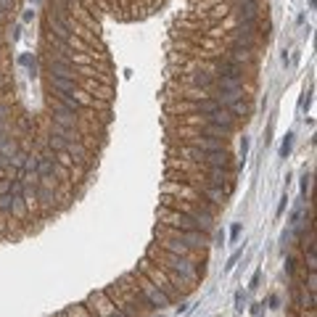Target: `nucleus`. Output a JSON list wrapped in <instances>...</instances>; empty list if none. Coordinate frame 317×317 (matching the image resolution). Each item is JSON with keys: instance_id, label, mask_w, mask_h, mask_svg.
<instances>
[{"instance_id": "26", "label": "nucleus", "mask_w": 317, "mask_h": 317, "mask_svg": "<svg viewBox=\"0 0 317 317\" xmlns=\"http://www.w3.org/2000/svg\"><path fill=\"white\" fill-rule=\"evenodd\" d=\"M0 119H8V106L5 103H0Z\"/></svg>"}, {"instance_id": "5", "label": "nucleus", "mask_w": 317, "mask_h": 317, "mask_svg": "<svg viewBox=\"0 0 317 317\" xmlns=\"http://www.w3.org/2000/svg\"><path fill=\"white\" fill-rule=\"evenodd\" d=\"M214 77H219V80H235V82H241L243 80V66L238 61H230V58H219L217 66H214Z\"/></svg>"}, {"instance_id": "19", "label": "nucleus", "mask_w": 317, "mask_h": 317, "mask_svg": "<svg viewBox=\"0 0 317 317\" xmlns=\"http://www.w3.org/2000/svg\"><path fill=\"white\" fill-rule=\"evenodd\" d=\"M63 312H66V317H93V315L87 312L85 304H74V307H66Z\"/></svg>"}, {"instance_id": "27", "label": "nucleus", "mask_w": 317, "mask_h": 317, "mask_svg": "<svg viewBox=\"0 0 317 317\" xmlns=\"http://www.w3.org/2000/svg\"><path fill=\"white\" fill-rule=\"evenodd\" d=\"M246 153H249V140L243 138V143H241V156L246 159Z\"/></svg>"}, {"instance_id": "24", "label": "nucleus", "mask_w": 317, "mask_h": 317, "mask_svg": "<svg viewBox=\"0 0 317 317\" xmlns=\"http://www.w3.org/2000/svg\"><path fill=\"white\" fill-rule=\"evenodd\" d=\"M0 193H11V180L0 177Z\"/></svg>"}, {"instance_id": "30", "label": "nucleus", "mask_w": 317, "mask_h": 317, "mask_svg": "<svg viewBox=\"0 0 317 317\" xmlns=\"http://www.w3.org/2000/svg\"><path fill=\"white\" fill-rule=\"evenodd\" d=\"M56 317H66V312H61V315H56Z\"/></svg>"}, {"instance_id": "28", "label": "nucleus", "mask_w": 317, "mask_h": 317, "mask_svg": "<svg viewBox=\"0 0 317 317\" xmlns=\"http://www.w3.org/2000/svg\"><path fill=\"white\" fill-rule=\"evenodd\" d=\"M230 235H232V238H238V235H241V225H232V230H230Z\"/></svg>"}, {"instance_id": "8", "label": "nucleus", "mask_w": 317, "mask_h": 317, "mask_svg": "<svg viewBox=\"0 0 317 317\" xmlns=\"http://www.w3.org/2000/svg\"><path fill=\"white\" fill-rule=\"evenodd\" d=\"M50 90H53L56 95H77V93H80V85H77V80L50 77Z\"/></svg>"}, {"instance_id": "13", "label": "nucleus", "mask_w": 317, "mask_h": 317, "mask_svg": "<svg viewBox=\"0 0 317 317\" xmlns=\"http://www.w3.org/2000/svg\"><path fill=\"white\" fill-rule=\"evenodd\" d=\"M256 27H259V16L256 19H241V27L235 29V35L241 37V40H249V37L256 32Z\"/></svg>"}, {"instance_id": "25", "label": "nucleus", "mask_w": 317, "mask_h": 317, "mask_svg": "<svg viewBox=\"0 0 317 317\" xmlns=\"http://www.w3.org/2000/svg\"><path fill=\"white\" fill-rule=\"evenodd\" d=\"M241 254H243V251H238V254H232V256H230V262H228V270H230V267H232V264H235L238 259H241Z\"/></svg>"}, {"instance_id": "11", "label": "nucleus", "mask_w": 317, "mask_h": 317, "mask_svg": "<svg viewBox=\"0 0 317 317\" xmlns=\"http://www.w3.org/2000/svg\"><path fill=\"white\" fill-rule=\"evenodd\" d=\"M72 143L74 140H66V138H61V135H53V132L48 135V151L58 153V156H66V151H69Z\"/></svg>"}, {"instance_id": "20", "label": "nucleus", "mask_w": 317, "mask_h": 317, "mask_svg": "<svg viewBox=\"0 0 317 317\" xmlns=\"http://www.w3.org/2000/svg\"><path fill=\"white\" fill-rule=\"evenodd\" d=\"M11 209H14V196L11 193H0V211L11 214Z\"/></svg>"}, {"instance_id": "12", "label": "nucleus", "mask_w": 317, "mask_h": 317, "mask_svg": "<svg viewBox=\"0 0 317 317\" xmlns=\"http://www.w3.org/2000/svg\"><path fill=\"white\" fill-rule=\"evenodd\" d=\"M259 0H241L238 3V8H235V14L241 16V19H256L259 16Z\"/></svg>"}, {"instance_id": "6", "label": "nucleus", "mask_w": 317, "mask_h": 317, "mask_svg": "<svg viewBox=\"0 0 317 317\" xmlns=\"http://www.w3.org/2000/svg\"><path fill=\"white\" fill-rule=\"evenodd\" d=\"M48 29H50V35H53V40H61V42H69L72 40V27H69V21L63 16H53V14H48Z\"/></svg>"}, {"instance_id": "18", "label": "nucleus", "mask_w": 317, "mask_h": 317, "mask_svg": "<svg viewBox=\"0 0 317 317\" xmlns=\"http://www.w3.org/2000/svg\"><path fill=\"white\" fill-rule=\"evenodd\" d=\"M214 82H217V77H214V74H206V72L193 74V85L201 87V90H211V87H214Z\"/></svg>"}, {"instance_id": "17", "label": "nucleus", "mask_w": 317, "mask_h": 317, "mask_svg": "<svg viewBox=\"0 0 317 317\" xmlns=\"http://www.w3.org/2000/svg\"><path fill=\"white\" fill-rule=\"evenodd\" d=\"M230 53L235 56V58H246V56L254 53V42H251V40H241V37H238V42H232Z\"/></svg>"}, {"instance_id": "1", "label": "nucleus", "mask_w": 317, "mask_h": 317, "mask_svg": "<svg viewBox=\"0 0 317 317\" xmlns=\"http://www.w3.org/2000/svg\"><path fill=\"white\" fill-rule=\"evenodd\" d=\"M151 254L153 256H159L161 262V267L164 270H172V273H177V275H185L188 280H196L198 277V270H196V264L190 262V256H185V254H169V251H159L156 249H151Z\"/></svg>"}, {"instance_id": "10", "label": "nucleus", "mask_w": 317, "mask_h": 317, "mask_svg": "<svg viewBox=\"0 0 317 317\" xmlns=\"http://www.w3.org/2000/svg\"><path fill=\"white\" fill-rule=\"evenodd\" d=\"M35 201H40L42 206H53V204L58 201V196H56L53 185H42V183H37V190H35Z\"/></svg>"}, {"instance_id": "14", "label": "nucleus", "mask_w": 317, "mask_h": 317, "mask_svg": "<svg viewBox=\"0 0 317 317\" xmlns=\"http://www.w3.org/2000/svg\"><path fill=\"white\" fill-rule=\"evenodd\" d=\"M201 188V196H206V201L209 204H225V198H228V193L225 190H219V188H209V185H198Z\"/></svg>"}, {"instance_id": "4", "label": "nucleus", "mask_w": 317, "mask_h": 317, "mask_svg": "<svg viewBox=\"0 0 317 317\" xmlns=\"http://www.w3.org/2000/svg\"><path fill=\"white\" fill-rule=\"evenodd\" d=\"M48 72L50 77H61V80H77V66L72 61H66V58H61V56H50V61H48Z\"/></svg>"}, {"instance_id": "2", "label": "nucleus", "mask_w": 317, "mask_h": 317, "mask_svg": "<svg viewBox=\"0 0 317 317\" xmlns=\"http://www.w3.org/2000/svg\"><path fill=\"white\" fill-rule=\"evenodd\" d=\"M85 307H87V312L93 315V317H125L119 309L114 307V301L108 299L103 291H98V294H90L87 301H85Z\"/></svg>"}, {"instance_id": "9", "label": "nucleus", "mask_w": 317, "mask_h": 317, "mask_svg": "<svg viewBox=\"0 0 317 317\" xmlns=\"http://www.w3.org/2000/svg\"><path fill=\"white\" fill-rule=\"evenodd\" d=\"M53 125H61V127H77V114L63 108L61 103H53Z\"/></svg>"}, {"instance_id": "3", "label": "nucleus", "mask_w": 317, "mask_h": 317, "mask_svg": "<svg viewBox=\"0 0 317 317\" xmlns=\"http://www.w3.org/2000/svg\"><path fill=\"white\" fill-rule=\"evenodd\" d=\"M138 283H140V288H138V286H135V288L140 291V296H143V299H146L148 304H151L153 309H164V307H169V301H172V299H169V296H167L161 288L153 286L151 280H146L143 275H138Z\"/></svg>"}, {"instance_id": "21", "label": "nucleus", "mask_w": 317, "mask_h": 317, "mask_svg": "<svg viewBox=\"0 0 317 317\" xmlns=\"http://www.w3.org/2000/svg\"><path fill=\"white\" fill-rule=\"evenodd\" d=\"M19 61H21V66H29L32 72L37 69V61H35V56H29V53H21L19 56Z\"/></svg>"}, {"instance_id": "22", "label": "nucleus", "mask_w": 317, "mask_h": 317, "mask_svg": "<svg viewBox=\"0 0 317 317\" xmlns=\"http://www.w3.org/2000/svg\"><path fill=\"white\" fill-rule=\"evenodd\" d=\"M291 148H294V135H286V140H283V146H280V156L283 159L291 153Z\"/></svg>"}, {"instance_id": "23", "label": "nucleus", "mask_w": 317, "mask_h": 317, "mask_svg": "<svg viewBox=\"0 0 317 317\" xmlns=\"http://www.w3.org/2000/svg\"><path fill=\"white\" fill-rule=\"evenodd\" d=\"M11 169V156H5V153H0V177H3V172Z\"/></svg>"}, {"instance_id": "7", "label": "nucleus", "mask_w": 317, "mask_h": 317, "mask_svg": "<svg viewBox=\"0 0 317 317\" xmlns=\"http://www.w3.org/2000/svg\"><path fill=\"white\" fill-rule=\"evenodd\" d=\"M143 273H146L148 277H151V283H153V286L161 288L167 296H169V299H172L174 294H177V288L172 286V283H169V277H167L164 273H161V270H156V267H151L148 262H143Z\"/></svg>"}, {"instance_id": "15", "label": "nucleus", "mask_w": 317, "mask_h": 317, "mask_svg": "<svg viewBox=\"0 0 317 317\" xmlns=\"http://www.w3.org/2000/svg\"><path fill=\"white\" fill-rule=\"evenodd\" d=\"M201 135H206V138L225 140V138H230V135H232V130H230V127H219V125H204V127H201Z\"/></svg>"}, {"instance_id": "16", "label": "nucleus", "mask_w": 317, "mask_h": 317, "mask_svg": "<svg viewBox=\"0 0 317 317\" xmlns=\"http://www.w3.org/2000/svg\"><path fill=\"white\" fill-rule=\"evenodd\" d=\"M0 153H5V156H11V159H14L16 153H19V146H16V140L11 138L8 132H0Z\"/></svg>"}, {"instance_id": "29", "label": "nucleus", "mask_w": 317, "mask_h": 317, "mask_svg": "<svg viewBox=\"0 0 317 317\" xmlns=\"http://www.w3.org/2000/svg\"><path fill=\"white\" fill-rule=\"evenodd\" d=\"M5 21V14H3V11H0V24H3Z\"/></svg>"}]
</instances>
